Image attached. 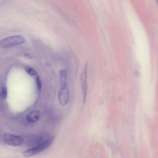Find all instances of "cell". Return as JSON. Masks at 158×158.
Here are the masks:
<instances>
[{
	"label": "cell",
	"instance_id": "cell-1",
	"mask_svg": "<svg viewBox=\"0 0 158 158\" xmlns=\"http://www.w3.org/2000/svg\"><path fill=\"white\" fill-rule=\"evenodd\" d=\"M54 137H50L41 142L36 146L23 152L22 155L28 157L34 155L48 148L52 143Z\"/></svg>",
	"mask_w": 158,
	"mask_h": 158
},
{
	"label": "cell",
	"instance_id": "cell-2",
	"mask_svg": "<svg viewBox=\"0 0 158 158\" xmlns=\"http://www.w3.org/2000/svg\"><path fill=\"white\" fill-rule=\"evenodd\" d=\"M58 97L59 102L62 106H65L68 102L70 94L67 80H60Z\"/></svg>",
	"mask_w": 158,
	"mask_h": 158
},
{
	"label": "cell",
	"instance_id": "cell-3",
	"mask_svg": "<svg viewBox=\"0 0 158 158\" xmlns=\"http://www.w3.org/2000/svg\"><path fill=\"white\" fill-rule=\"evenodd\" d=\"M25 41V38L21 36H11L0 41V48H8L20 45L24 43Z\"/></svg>",
	"mask_w": 158,
	"mask_h": 158
},
{
	"label": "cell",
	"instance_id": "cell-4",
	"mask_svg": "<svg viewBox=\"0 0 158 158\" xmlns=\"http://www.w3.org/2000/svg\"><path fill=\"white\" fill-rule=\"evenodd\" d=\"M3 140L5 144L13 146H20L23 144V142L21 137L9 133L4 135Z\"/></svg>",
	"mask_w": 158,
	"mask_h": 158
},
{
	"label": "cell",
	"instance_id": "cell-5",
	"mask_svg": "<svg viewBox=\"0 0 158 158\" xmlns=\"http://www.w3.org/2000/svg\"><path fill=\"white\" fill-rule=\"evenodd\" d=\"M87 64L85 65L81 76V82L83 95V102L85 104L87 96Z\"/></svg>",
	"mask_w": 158,
	"mask_h": 158
},
{
	"label": "cell",
	"instance_id": "cell-6",
	"mask_svg": "<svg viewBox=\"0 0 158 158\" xmlns=\"http://www.w3.org/2000/svg\"><path fill=\"white\" fill-rule=\"evenodd\" d=\"M41 113L38 110H35L31 111L27 116V120L30 123H33L39 120L41 116Z\"/></svg>",
	"mask_w": 158,
	"mask_h": 158
},
{
	"label": "cell",
	"instance_id": "cell-7",
	"mask_svg": "<svg viewBox=\"0 0 158 158\" xmlns=\"http://www.w3.org/2000/svg\"><path fill=\"white\" fill-rule=\"evenodd\" d=\"M25 68L27 72L31 75L35 76L37 74L36 71L32 68L26 67Z\"/></svg>",
	"mask_w": 158,
	"mask_h": 158
},
{
	"label": "cell",
	"instance_id": "cell-8",
	"mask_svg": "<svg viewBox=\"0 0 158 158\" xmlns=\"http://www.w3.org/2000/svg\"><path fill=\"white\" fill-rule=\"evenodd\" d=\"M35 80L38 91L40 92L41 89V83L39 76L37 75L36 77Z\"/></svg>",
	"mask_w": 158,
	"mask_h": 158
},
{
	"label": "cell",
	"instance_id": "cell-9",
	"mask_svg": "<svg viewBox=\"0 0 158 158\" xmlns=\"http://www.w3.org/2000/svg\"><path fill=\"white\" fill-rule=\"evenodd\" d=\"M8 91L7 87H3L2 92V98L5 99L7 96Z\"/></svg>",
	"mask_w": 158,
	"mask_h": 158
},
{
	"label": "cell",
	"instance_id": "cell-10",
	"mask_svg": "<svg viewBox=\"0 0 158 158\" xmlns=\"http://www.w3.org/2000/svg\"><path fill=\"white\" fill-rule=\"evenodd\" d=\"M134 75L136 77H139L140 76V72L138 70H136L134 72Z\"/></svg>",
	"mask_w": 158,
	"mask_h": 158
}]
</instances>
